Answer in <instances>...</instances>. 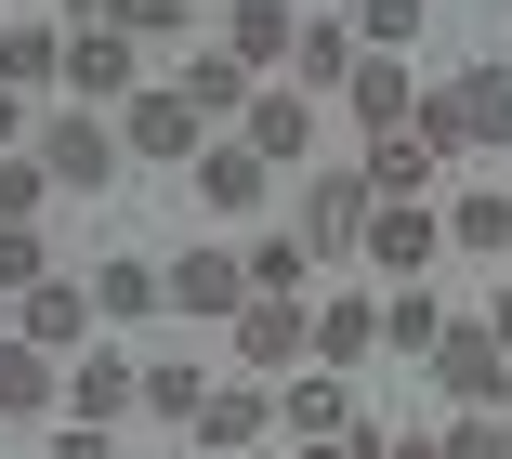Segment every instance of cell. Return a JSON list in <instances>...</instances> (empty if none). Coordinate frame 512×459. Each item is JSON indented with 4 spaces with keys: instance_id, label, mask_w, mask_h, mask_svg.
<instances>
[{
    "instance_id": "cell-1",
    "label": "cell",
    "mask_w": 512,
    "mask_h": 459,
    "mask_svg": "<svg viewBox=\"0 0 512 459\" xmlns=\"http://www.w3.org/2000/svg\"><path fill=\"white\" fill-rule=\"evenodd\" d=\"M421 132H434V145H460V158H499V145H512V92H499V66L434 79V92H421Z\"/></svg>"
},
{
    "instance_id": "cell-2",
    "label": "cell",
    "mask_w": 512,
    "mask_h": 459,
    "mask_svg": "<svg viewBox=\"0 0 512 459\" xmlns=\"http://www.w3.org/2000/svg\"><path fill=\"white\" fill-rule=\"evenodd\" d=\"M27 158L53 171V197H106V171H119V132L92 119V105H66V119H40V132H27Z\"/></svg>"
},
{
    "instance_id": "cell-3",
    "label": "cell",
    "mask_w": 512,
    "mask_h": 459,
    "mask_svg": "<svg viewBox=\"0 0 512 459\" xmlns=\"http://www.w3.org/2000/svg\"><path fill=\"white\" fill-rule=\"evenodd\" d=\"M421 368L447 381V407H512V341H499V328H460V315H447Z\"/></svg>"
},
{
    "instance_id": "cell-4",
    "label": "cell",
    "mask_w": 512,
    "mask_h": 459,
    "mask_svg": "<svg viewBox=\"0 0 512 459\" xmlns=\"http://www.w3.org/2000/svg\"><path fill=\"white\" fill-rule=\"evenodd\" d=\"M224 328H237V355H250L263 381H289V368H316V302H276V289H250V302H237Z\"/></svg>"
},
{
    "instance_id": "cell-5",
    "label": "cell",
    "mask_w": 512,
    "mask_h": 459,
    "mask_svg": "<svg viewBox=\"0 0 512 459\" xmlns=\"http://www.w3.org/2000/svg\"><path fill=\"white\" fill-rule=\"evenodd\" d=\"M237 302H250V276H237V250H224V237H197L184 263H158V315H197V328H224Z\"/></svg>"
},
{
    "instance_id": "cell-6",
    "label": "cell",
    "mask_w": 512,
    "mask_h": 459,
    "mask_svg": "<svg viewBox=\"0 0 512 459\" xmlns=\"http://www.w3.org/2000/svg\"><path fill=\"white\" fill-rule=\"evenodd\" d=\"M66 92L92 105V119H119V105L145 92V66H132V40H119L106 14H92V27H66Z\"/></svg>"
},
{
    "instance_id": "cell-7",
    "label": "cell",
    "mask_w": 512,
    "mask_h": 459,
    "mask_svg": "<svg viewBox=\"0 0 512 459\" xmlns=\"http://www.w3.org/2000/svg\"><path fill=\"white\" fill-rule=\"evenodd\" d=\"M197 145H211V119H197L184 92H132V105H119V158H158V171H184Z\"/></svg>"
},
{
    "instance_id": "cell-8",
    "label": "cell",
    "mask_w": 512,
    "mask_h": 459,
    "mask_svg": "<svg viewBox=\"0 0 512 459\" xmlns=\"http://www.w3.org/2000/svg\"><path fill=\"white\" fill-rule=\"evenodd\" d=\"M355 250H368L381 276H421V263L447 250V210H434V197H381V210H368V237H355Z\"/></svg>"
},
{
    "instance_id": "cell-9",
    "label": "cell",
    "mask_w": 512,
    "mask_h": 459,
    "mask_svg": "<svg viewBox=\"0 0 512 459\" xmlns=\"http://www.w3.org/2000/svg\"><path fill=\"white\" fill-rule=\"evenodd\" d=\"M184 171H197V197H211V210H263V184H276V158H263L250 132H211Z\"/></svg>"
},
{
    "instance_id": "cell-10",
    "label": "cell",
    "mask_w": 512,
    "mask_h": 459,
    "mask_svg": "<svg viewBox=\"0 0 512 459\" xmlns=\"http://www.w3.org/2000/svg\"><path fill=\"white\" fill-rule=\"evenodd\" d=\"M237 132H250V145H263L276 171H302V158H316V92H289V79H263Z\"/></svg>"
},
{
    "instance_id": "cell-11",
    "label": "cell",
    "mask_w": 512,
    "mask_h": 459,
    "mask_svg": "<svg viewBox=\"0 0 512 459\" xmlns=\"http://www.w3.org/2000/svg\"><path fill=\"white\" fill-rule=\"evenodd\" d=\"M368 210H381V197H368V171H316V197H302V250H316V263H329V250H355V237H368Z\"/></svg>"
},
{
    "instance_id": "cell-12",
    "label": "cell",
    "mask_w": 512,
    "mask_h": 459,
    "mask_svg": "<svg viewBox=\"0 0 512 459\" xmlns=\"http://www.w3.org/2000/svg\"><path fill=\"white\" fill-rule=\"evenodd\" d=\"M171 92H184V105H197V119H211V132H237V119H250V92H263V79H250V66H237L224 40H197V66H184Z\"/></svg>"
},
{
    "instance_id": "cell-13",
    "label": "cell",
    "mask_w": 512,
    "mask_h": 459,
    "mask_svg": "<svg viewBox=\"0 0 512 459\" xmlns=\"http://www.w3.org/2000/svg\"><path fill=\"white\" fill-rule=\"evenodd\" d=\"M342 105H355L368 132H407V119H421V79H407V53H355V79H342Z\"/></svg>"
},
{
    "instance_id": "cell-14",
    "label": "cell",
    "mask_w": 512,
    "mask_h": 459,
    "mask_svg": "<svg viewBox=\"0 0 512 459\" xmlns=\"http://www.w3.org/2000/svg\"><path fill=\"white\" fill-rule=\"evenodd\" d=\"M66 407H79V420H106V433H119V420L145 407V368H132V355H119V341H106V355H79V368H66Z\"/></svg>"
},
{
    "instance_id": "cell-15",
    "label": "cell",
    "mask_w": 512,
    "mask_h": 459,
    "mask_svg": "<svg viewBox=\"0 0 512 459\" xmlns=\"http://www.w3.org/2000/svg\"><path fill=\"white\" fill-rule=\"evenodd\" d=\"M434 158H447V145H434L421 119H407V132H368V197H434Z\"/></svg>"
},
{
    "instance_id": "cell-16",
    "label": "cell",
    "mask_w": 512,
    "mask_h": 459,
    "mask_svg": "<svg viewBox=\"0 0 512 459\" xmlns=\"http://www.w3.org/2000/svg\"><path fill=\"white\" fill-rule=\"evenodd\" d=\"M355 53H368V40L316 14V27H289V66H276V79H289V92H342V79H355Z\"/></svg>"
},
{
    "instance_id": "cell-17",
    "label": "cell",
    "mask_w": 512,
    "mask_h": 459,
    "mask_svg": "<svg viewBox=\"0 0 512 459\" xmlns=\"http://www.w3.org/2000/svg\"><path fill=\"white\" fill-rule=\"evenodd\" d=\"M211 27H224V53L263 79V66H289V27H302V14H289V0H224Z\"/></svg>"
},
{
    "instance_id": "cell-18",
    "label": "cell",
    "mask_w": 512,
    "mask_h": 459,
    "mask_svg": "<svg viewBox=\"0 0 512 459\" xmlns=\"http://www.w3.org/2000/svg\"><path fill=\"white\" fill-rule=\"evenodd\" d=\"M14 341H92V289H66V276H40V289H14Z\"/></svg>"
},
{
    "instance_id": "cell-19",
    "label": "cell",
    "mask_w": 512,
    "mask_h": 459,
    "mask_svg": "<svg viewBox=\"0 0 512 459\" xmlns=\"http://www.w3.org/2000/svg\"><path fill=\"white\" fill-rule=\"evenodd\" d=\"M263 420H276V394H263V381H224V394H197V420H184V433L224 459V446H250Z\"/></svg>"
},
{
    "instance_id": "cell-20",
    "label": "cell",
    "mask_w": 512,
    "mask_h": 459,
    "mask_svg": "<svg viewBox=\"0 0 512 459\" xmlns=\"http://www.w3.org/2000/svg\"><path fill=\"white\" fill-rule=\"evenodd\" d=\"M276 420H289L302 446H316V433H355V394H342L329 368H289V394H276Z\"/></svg>"
},
{
    "instance_id": "cell-21",
    "label": "cell",
    "mask_w": 512,
    "mask_h": 459,
    "mask_svg": "<svg viewBox=\"0 0 512 459\" xmlns=\"http://www.w3.org/2000/svg\"><path fill=\"white\" fill-rule=\"evenodd\" d=\"M92 315H106V328H132V315H158V263H132V250H106V263H92Z\"/></svg>"
},
{
    "instance_id": "cell-22",
    "label": "cell",
    "mask_w": 512,
    "mask_h": 459,
    "mask_svg": "<svg viewBox=\"0 0 512 459\" xmlns=\"http://www.w3.org/2000/svg\"><path fill=\"white\" fill-rule=\"evenodd\" d=\"M66 381H53V355H40V341H0V420H40Z\"/></svg>"
},
{
    "instance_id": "cell-23",
    "label": "cell",
    "mask_w": 512,
    "mask_h": 459,
    "mask_svg": "<svg viewBox=\"0 0 512 459\" xmlns=\"http://www.w3.org/2000/svg\"><path fill=\"white\" fill-rule=\"evenodd\" d=\"M66 79V27H0V92H40Z\"/></svg>"
},
{
    "instance_id": "cell-24",
    "label": "cell",
    "mask_w": 512,
    "mask_h": 459,
    "mask_svg": "<svg viewBox=\"0 0 512 459\" xmlns=\"http://www.w3.org/2000/svg\"><path fill=\"white\" fill-rule=\"evenodd\" d=\"M447 250H486V263H512V197L486 184V197H447Z\"/></svg>"
},
{
    "instance_id": "cell-25",
    "label": "cell",
    "mask_w": 512,
    "mask_h": 459,
    "mask_svg": "<svg viewBox=\"0 0 512 459\" xmlns=\"http://www.w3.org/2000/svg\"><path fill=\"white\" fill-rule=\"evenodd\" d=\"M381 341V302L368 289H342V302H316V368H342V355H368Z\"/></svg>"
},
{
    "instance_id": "cell-26",
    "label": "cell",
    "mask_w": 512,
    "mask_h": 459,
    "mask_svg": "<svg viewBox=\"0 0 512 459\" xmlns=\"http://www.w3.org/2000/svg\"><path fill=\"white\" fill-rule=\"evenodd\" d=\"M237 276H250V289H276V302H302V276H316L302 223H289V237H250V250H237Z\"/></svg>"
},
{
    "instance_id": "cell-27",
    "label": "cell",
    "mask_w": 512,
    "mask_h": 459,
    "mask_svg": "<svg viewBox=\"0 0 512 459\" xmlns=\"http://www.w3.org/2000/svg\"><path fill=\"white\" fill-rule=\"evenodd\" d=\"M434 328H447V302H434L421 276H407V289L381 302V341H394V355H434Z\"/></svg>"
},
{
    "instance_id": "cell-28",
    "label": "cell",
    "mask_w": 512,
    "mask_h": 459,
    "mask_svg": "<svg viewBox=\"0 0 512 459\" xmlns=\"http://www.w3.org/2000/svg\"><path fill=\"white\" fill-rule=\"evenodd\" d=\"M421 27H434L421 0H355V40L368 53H421Z\"/></svg>"
},
{
    "instance_id": "cell-29",
    "label": "cell",
    "mask_w": 512,
    "mask_h": 459,
    "mask_svg": "<svg viewBox=\"0 0 512 459\" xmlns=\"http://www.w3.org/2000/svg\"><path fill=\"white\" fill-rule=\"evenodd\" d=\"M197 394H211L197 355H158V368H145V407H158V420H197Z\"/></svg>"
},
{
    "instance_id": "cell-30",
    "label": "cell",
    "mask_w": 512,
    "mask_h": 459,
    "mask_svg": "<svg viewBox=\"0 0 512 459\" xmlns=\"http://www.w3.org/2000/svg\"><path fill=\"white\" fill-rule=\"evenodd\" d=\"M434 459H512V420H499V407H460V420L434 433Z\"/></svg>"
},
{
    "instance_id": "cell-31",
    "label": "cell",
    "mask_w": 512,
    "mask_h": 459,
    "mask_svg": "<svg viewBox=\"0 0 512 459\" xmlns=\"http://www.w3.org/2000/svg\"><path fill=\"white\" fill-rule=\"evenodd\" d=\"M106 27L119 40H171V27H197V0H106Z\"/></svg>"
},
{
    "instance_id": "cell-32",
    "label": "cell",
    "mask_w": 512,
    "mask_h": 459,
    "mask_svg": "<svg viewBox=\"0 0 512 459\" xmlns=\"http://www.w3.org/2000/svg\"><path fill=\"white\" fill-rule=\"evenodd\" d=\"M40 197H53V171H40V158H27V145H14V158H0V223H27V210H40Z\"/></svg>"
},
{
    "instance_id": "cell-33",
    "label": "cell",
    "mask_w": 512,
    "mask_h": 459,
    "mask_svg": "<svg viewBox=\"0 0 512 459\" xmlns=\"http://www.w3.org/2000/svg\"><path fill=\"white\" fill-rule=\"evenodd\" d=\"M40 276H53V250L27 237V223H0V289H40Z\"/></svg>"
},
{
    "instance_id": "cell-34",
    "label": "cell",
    "mask_w": 512,
    "mask_h": 459,
    "mask_svg": "<svg viewBox=\"0 0 512 459\" xmlns=\"http://www.w3.org/2000/svg\"><path fill=\"white\" fill-rule=\"evenodd\" d=\"M53 459H119V446H106V420H66V433H53Z\"/></svg>"
},
{
    "instance_id": "cell-35",
    "label": "cell",
    "mask_w": 512,
    "mask_h": 459,
    "mask_svg": "<svg viewBox=\"0 0 512 459\" xmlns=\"http://www.w3.org/2000/svg\"><path fill=\"white\" fill-rule=\"evenodd\" d=\"M27 132H40V119H27V92H0V158H14Z\"/></svg>"
},
{
    "instance_id": "cell-36",
    "label": "cell",
    "mask_w": 512,
    "mask_h": 459,
    "mask_svg": "<svg viewBox=\"0 0 512 459\" xmlns=\"http://www.w3.org/2000/svg\"><path fill=\"white\" fill-rule=\"evenodd\" d=\"M381 459H434V433H407V446H394V433H381Z\"/></svg>"
},
{
    "instance_id": "cell-37",
    "label": "cell",
    "mask_w": 512,
    "mask_h": 459,
    "mask_svg": "<svg viewBox=\"0 0 512 459\" xmlns=\"http://www.w3.org/2000/svg\"><path fill=\"white\" fill-rule=\"evenodd\" d=\"M92 14H106V0H66V27H92Z\"/></svg>"
},
{
    "instance_id": "cell-38",
    "label": "cell",
    "mask_w": 512,
    "mask_h": 459,
    "mask_svg": "<svg viewBox=\"0 0 512 459\" xmlns=\"http://www.w3.org/2000/svg\"><path fill=\"white\" fill-rule=\"evenodd\" d=\"M486 328H499V341H512V289H499V315H486Z\"/></svg>"
},
{
    "instance_id": "cell-39",
    "label": "cell",
    "mask_w": 512,
    "mask_h": 459,
    "mask_svg": "<svg viewBox=\"0 0 512 459\" xmlns=\"http://www.w3.org/2000/svg\"><path fill=\"white\" fill-rule=\"evenodd\" d=\"M499 92H512V53H499Z\"/></svg>"
},
{
    "instance_id": "cell-40",
    "label": "cell",
    "mask_w": 512,
    "mask_h": 459,
    "mask_svg": "<svg viewBox=\"0 0 512 459\" xmlns=\"http://www.w3.org/2000/svg\"><path fill=\"white\" fill-rule=\"evenodd\" d=\"M224 459H237V446H224Z\"/></svg>"
}]
</instances>
